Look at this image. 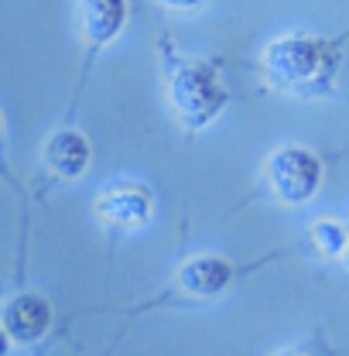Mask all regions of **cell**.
Wrapping results in <instances>:
<instances>
[{"label":"cell","instance_id":"11","mask_svg":"<svg viewBox=\"0 0 349 356\" xmlns=\"http://www.w3.org/2000/svg\"><path fill=\"white\" fill-rule=\"evenodd\" d=\"M7 353V332H3V329H0V356Z\"/></svg>","mask_w":349,"mask_h":356},{"label":"cell","instance_id":"5","mask_svg":"<svg viewBox=\"0 0 349 356\" xmlns=\"http://www.w3.org/2000/svg\"><path fill=\"white\" fill-rule=\"evenodd\" d=\"M44 158H48V168L62 178H76L86 172L89 165V144L86 137H79L76 131H62L55 134L44 147Z\"/></svg>","mask_w":349,"mask_h":356},{"label":"cell","instance_id":"12","mask_svg":"<svg viewBox=\"0 0 349 356\" xmlns=\"http://www.w3.org/2000/svg\"><path fill=\"white\" fill-rule=\"evenodd\" d=\"M343 254H346V264H349V240H346V250H343Z\"/></svg>","mask_w":349,"mask_h":356},{"label":"cell","instance_id":"2","mask_svg":"<svg viewBox=\"0 0 349 356\" xmlns=\"http://www.w3.org/2000/svg\"><path fill=\"white\" fill-rule=\"evenodd\" d=\"M325 65V44L305 35H288L270 42L263 51V69L270 83L281 89H305Z\"/></svg>","mask_w":349,"mask_h":356},{"label":"cell","instance_id":"10","mask_svg":"<svg viewBox=\"0 0 349 356\" xmlns=\"http://www.w3.org/2000/svg\"><path fill=\"white\" fill-rule=\"evenodd\" d=\"M161 3H168V7H174V10H188V7H199L202 0H161Z\"/></svg>","mask_w":349,"mask_h":356},{"label":"cell","instance_id":"4","mask_svg":"<svg viewBox=\"0 0 349 356\" xmlns=\"http://www.w3.org/2000/svg\"><path fill=\"white\" fill-rule=\"evenodd\" d=\"M51 322V309L38 295H17L7 309H3V332L14 336L17 343H31L38 339Z\"/></svg>","mask_w":349,"mask_h":356},{"label":"cell","instance_id":"7","mask_svg":"<svg viewBox=\"0 0 349 356\" xmlns=\"http://www.w3.org/2000/svg\"><path fill=\"white\" fill-rule=\"evenodd\" d=\"M229 277H233V270L219 257H195V261H188L181 267V274H178L181 288L192 291V295H219L229 284Z\"/></svg>","mask_w":349,"mask_h":356},{"label":"cell","instance_id":"6","mask_svg":"<svg viewBox=\"0 0 349 356\" xmlns=\"http://www.w3.org/2000/svg\"><path fill=\"white\" fill-rule=\"evenodd\" d=\"M127 7L124 0H83V31L92 44L110 42L124 28Z\"/></svg>","mask_w":349,"mask_h":356},{"label":"cell","instance_id":"1","mask_svg":"<svg viewBox=\"0 0 349 356\" xmlns=\"http://www.w3.org/2000/svg\"><path fill=\"white\" fill-rule=\"evenodd\" d=\"M172 106L178 110V117L192 127H202L216 117L226 103V89L219 86L216 72L202 62H188V65H178L172 76Z\"/></svg>","mask_w":349,"mask_h":356},{"label":"cell","instance_id":"8","mask_svg":"<svg viewBox=\"0 0 349 356\" xmlns=\"http://www.w3.org/2000/svg\"><path fill=\"white\" fill-rule=\"evenodd\" d=\"M99 213L103 220L117 222V226H133V222H144L151 213V202L144 192H133V188H117L110 195L99 199Z\"/></svg>","mask_w":349,"mask_h":356},{"label":"cell","instance_id":"3","mask_svg":"<svg viewBox=\"0 0 349 356\" xmlns=\"http://www.w3.org/2000/svg\"><path fill=\"white\" fill-rule=\"evenodd\" d=\"M267 178H270V188L277 192V199L298 206V202H308L318 192L322 161L305 147H281L267 161Z\"/></svg>","mask_w":349,"mask_h":356},{"label":"cell","instance_id":"13","mask_svg":"<svg viewBox=\"0 0 349 356\" xmlns=\"http://www.w3.org/2000/svg\"><path fill=\"white\" fill-rule=\"evenodd\" d=\"M277 356H302V353H277Z\"/></svg>","mask_w":349,"mask_h":356},{"label":"cell","instance_id":"9","mask_svg":"<svg viewBox=\"0 0 349 356\" xmlns=\"http://www.w3.org/2000/svg\"><path fill=\"white\" fill-rule=\"evenodd\" d=\"M311 240H315V247H318L325 257H336V254H343V250H346L349 233L343 229V226H339V222L322 220V222H315V229H311Z\"/></svg>","mask_w":349,"mask_h":356}]
</instances>
